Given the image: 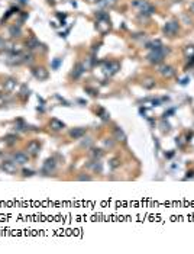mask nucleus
<instances>
[{"label": "nucleus", "mask_w": 194, "mask_h": 254, "mask_svg": "<svg viewBox=\"0 0 194 254\" xmlns=\"http://www.w3.org/2000/svg\"><path fill=\"white\" fill-rule=\"evenodd\" d=\"M165 53H168V48H164V47H159V48H155V49H152V53L148 55V60L151 62H155V64H158V62H161L162 60H164V57H165Z\"/></svg>", "instance_id": "obj_1"}, {"label": "nucleus", "mask_w": 194, "mask_h": 254, "mask_svg": "<svg viewBox=\"0 0 194 254\" xmlns=\"http://www.w3.org/2000/svg\"><path fill=\"white\" fill-rule=\"evenodd\" d=\"M2 170L5 173L13 174V173L18 171V164L14 163V161H3L2 163Z\"/></svg>", "instance_id": "obj_2"}, {"label": "nucleus", "mask_w": 194, "mask_h": 254, "mask_svg": "<svg viewBox=\"0 0 194 254\" xmlns=\"http://www.w3.org/2000/svg\"><path fill=\"white\" fill-rule=\"evenodd\" d=\"M177 31H178V22H175V20L168 22V23L164 26V32H165L167 35H175Z\"/></svg>", "instance_id": "obj_3"}, {"label": "nucleus", "mask_w": 194, "mask_h": 254, "mask_svg": "<svg viewBox=\"0 0 194 254\" xmlns=\"http://www.w3.org/2000/svg\"><path fill=\"white\" fill-rule=\"evenodd\" d=\"M39 148H41V145H39L38 141H31L28 144V147H26V151L31 155H36L39 153Z\"/></svg>", "instance_id": "obj_4"}, {"label": "nucleus", "mask_w": 194, "mask_h": 254, "mask_svg": "<svg viewBox=\"0 0 194 254\" xmlns=\"http://www.w3.org/2000/svg\"><path fill=\"white\" fill-rule=\"evenodd\" d=\"M28 160H29V158H28V155H26L25 153H16L13 155V161L16 164H20V166L26 164V163H28Z\"/></svg>", "instance_id": "obj_5"}, {"label": "nucleus", "mask_w": 194, "mask_h": 254, "mask_svg": "<svg viewBox=\"0 0 194 254\" xmlns=\"http://www.w3.org/2000/svg\"><path fill=\"white\" fill-rule=\"evenodd\" d=\"M33 76L36 77L38 80H47L48 78V71L45 70V68H35L33 70Z\"/></svg>", "instance_id": "obj_6"}, {"label": "nucleus", "mask_w": 194, "mask_h": 254, "mask_svg": "<svg viewBox=\"0 0 194 254\" xmlns=\"http://www.w3.org/2000/svg\"><path fill=\"white\" fill-rule=\"evenodd\" d=\"M97 29H99L101 34H104V32H107L110 29V20L109 19H104V20H99L97 22Z\"/></svg>", "instance_id": "obj_7"}, {"label": "nucleus", "mask_w": 194, "mask_h": 254, "mask_svg": "<svg viewBox=\"0 0 194 254\" xmlns=\"http://www.w3.org/2000/svg\"><path fill=\"white\" fill-rule=\"evenodd\" d=\"M49 126H51L54 131H61V129H64V128H65L64 122L55 119V118H52V119H51V122H49Z\"/></svg>", "instance_id": "obj_8"}, {"label": "nucleus", "mask_w": 194, "mask_h": 254, "mask_svg": "<svg viewBox=\"0 0 194 254\" xmlns=\"http://www.w3.org/2000/svg\"><path fill=\"white\" fill-rule=\"evenodd\" d=\"M159 71H161V74L164 77H167V78H170V77H172L175 74V70L171 67V66H164V67H161Z\"/></svg>", "instance_id": "obj_9"}, {"label": "nucleus", "mask_w": 194, "mask_h": 254, "mask_svg": "<svg viewBox=\"0 0 194 254\" xmlns=\"http://www.w3.org/2000/svg\"><path fill=\"white\" fill-rule=\"evenodd\" d=\"M104 70H106V73H109V74H114L119 70V64L118 62H107Z\"/></svg>", "instance_id": "obj_10"}, {"label": "nucleus", "mask_w": 194, "mask_h": 254, "mask_svg": "<svg viewBox=\"0 0 194 254\" xmlns=\"http://www.w3.org/2000/svg\"><path fill=\"white\" fill-rule=\"evenodd\" d=\"M54 168H55V161H54V158L47 160V161H45V164H43V171H45V173H51Z\"/></svg>", "instance_id": "obj_11"}, {"label": "nucleus", "mask_w": 194, "mask_h": 254, "mask_svg": "<svg viewBox=\"0 0 194 254\" xmlns=\"http://www.w3.org/2000/svg\"><path fill=\"white\" fill-rule=\"evenodd\" d=\"M84 134H85L84 128H74V129H71V132H70V135H71L72 138H76V139L81 138Z\"/></svg>", "instance_id": "obj_12"}, {"label": "nucleus", "mask_w": 194, "mask_h": 254, "mask_svg": "<svg viewBox=\"0 0 194 254\" xmlns=\"http://www.w3.org/2000/svg\"><path fill=\"white\" fill-rule=\"evenodd\" d=\"M154 6H151V5H148L147 2L143 3V6H141V13L142 15H152L154 13Z\"/></svg>", "instance_id": "obj_13"}, {"label": "nucleus", "mask_w": 194, "mask_h": 254, "mask_svg": "<svg viewBox=\"0 0 194 254\" xmlns=\"http://www.w3.org/2000/svg\"><path fill=\"white\" fill-rule=\"evenodd\" d=\"M84 71H85L84 66H83V64H77L76 68H74V73H72V77H74V78H78Z\"/></svg>", "instance_id": "obj_14"}, {"label": "nucleus", "mask_w": 194, "mask_h": 254, "mask_svg": "<svg viewBox=\"0 0 194 254\" xmlns=\"http://www.w3.org/2000/svg\"><path fill=\"white\" fill-rule=\"evenodd\" d=\"M97 5L101 7H113L116 5V0H97Z\"/></svg>", "instance_id": "obj_15"}, {"label": "nucleus", "mask_w": 194, "mask_h": 254, "mask_svg": "<svg viewBox=\"0 0 194 254\" xmlns=\"http://www.w3.org/2000/svg\"><path fill=\"white\" fill-rule=\"evenodd\" d=\"M114 137H116V139H118V141H126V135H125V132H123L119 126H116V128H114Z\"/></svg>", "instance_id": "obj_16"}, {"label": "nucleus", "mask_w": 194, "mask_h": 254, "mask_svg": "<svg viewBox=\"0 0 194 254\" xmlns=\"http://www.w3.org/2000/svg\"><path fill=\"white\" fill-rule=\"evenodd\" d=\"M142 86L145 87V89H154V87H155V80H154V78H145L142 82Z\"/></svg>", "instance_id": "obj_17"}, {"label": "nucleus", "mask_w": 194, "mask_h": 254, "mask_svg": "<svg viewBox=\"0 0 194 254\" xmlns=\"http://www.w3.org/2000/svg\"><path fill=\"white\" fill-rule=\"evenodd\" d=\"M14 86H16V82H14L13 78H9V80L5 83V89L7 91H12L14 89Z\"/></svg>", "instance_id": "obj_18"}, {"label": "nucleus", "mask_w": 194, "mask_h": 254, "mask_svg": "<svg viewBox=\"0 0 194 254\" xmlns=\"http://www.w3.org/2000/svg\"><path fill=\"white\" fill-rule=\"evenodd\" d=\"M28 47H29V48H31V49H33V48H38V47H39V42H38V41H36V39H35V38H31V39H29V41H28Z\"/></svg>", "instance_id": "obj_19"}, {"label": "nucleus", "mask_w": 194, "mask_h": 254, "mask_svg": "<svg viewBox=\"0 0 194 254\" xmlns=\"http://www.w3.org/2000/svg\"><path fill=\"white\" fill-rule=\"evenodd\" d=\"M10 35H12V36H20L19 26H18V28H16V26H12V28H10Z\"/></svg>", "instance_id": "obj_20"}, {"label": "nucleus", "mask_w": 194, "mask_h": 254, "mask_svg": "<svg viewBox=\"0 0 194 254\" xmlns=\"http://www.w3.org/2000/svg\"><path fill=\"white\" fill-rule=\"evenodd\" d=\"M20 97H22L23 100L26 99V97H29V89L23 87V89H22V91H20Z\"/></svg>", "instance_id": "obj_21"}, {"label": "nucleus", "mask_w": 194, "mask_h": 254, "mask_svg": "<svg viewBox=\"0 0 194 254\" xmlns=\"http://www.w3.org/2000/svg\"><path fill=\"white\" fill-rule=\"evenodd\" d=\"M91 155H93V157L100 158L101 155H103V151H101V150H91Z\"/></svg>", "instance_id": "obj_22"}, {"label": "nucleus", "mask_w": 194, "mask_h": 254, "mask_svg": "<svg viewBox=\"0 0 194 254\" xmlns=\"http://www.w3.org/2000/svg\"><path fill=\"white\" fill-rule=\"evenodd\" d=\"M93 170H94V171L101 173V163H100V161H94V164H93Z\"/></svg>", "instance_id": "obj_23"}, {"label": "nucleus", "mask_w": 194, "mask_h": 254, "mask_svg": "<svg viewBox=\"0 0 194 254\" xmlns=\"http://www.w3.org/2000/svg\"><path fill=\"white\" fill-rule=\"evenodd\" d=\"M99 113H100V115H101V116H100L101 119H104V121H107V119H109V113H107V112H106V110H104V109H100V110H99Z\"/></svg>", "instance_id": "obj_24"}, {"label": "nucleus", "mask_w": 194, "mask_h": 254, "mask_svg": "<svg viewBox=\"0 0 194 254\" xmlns=\"http://www.w3.org/2000/svg\"><path fill=\"white\" fill-rule=\"evenodd\" d=\"M14 141H16V137H14V135H9V137L6 138V142H7V144H13Z\"/></svg>", "instance_id": "obj_25"}, {"label": "nucleus", "mask_w": 194, "mask_h": 254, "mask_svg": "<svg viewBox=\"0 0 194 254\" xmlns=\"http://www.w3.org/2000/svg\"><path fill=\"white\" fill-rule=\"evenodd\" d=\"M61 64V60L60 58H57V60H54V62H52V68H58V66Z\"/></svg>", "instance_id": "obj_26"}, {"label": "nucleus", "mask_w": 194, "mask_h": 254, "mask_svg": "<svg viewBox=\"0 0 194 254\" xmlns=\"http://www.w3.org/2000/svg\"><path fill=\"white\" fill-rule=\"evenodd\" d=\"M119 160H118V158H114V160H112V164H110V166H112V167H118V166H119Z\"/></svg>", "instance_id": "obj_27"}, {"label": "nucleus", "mask_w": 194, "mask_h": 254, "mask_svg": "<svg viewBox=\"0 0 194 254\" xmlns=\"http://www.w3.org/2000/svg\"><path fill=\"white\" fill-rule=\"evenodd\" d=\"M23 174L25 176H33V171L32 170H23Z\"/></svg>", "instance_id": "obj_28"}, {"label": "nucleus", "mask_w": 194, "mask_h": 254, "mask_svg": "<svg viewBox=\"0 0 194 254\" xmlns=\"http://www.w3.org/2000/svg\"><path fill=\"white\" fill-rule=\"evenodd\" d=\"M80 180H90L89 176H80Z\"/></svg>", "instance_id": "obj_29"}, {"label": "nucleus", "mask_w": 194, "mask_h": 254, "mask_svg": "<svg viewBox=\"0 0 194 254\" xmlns=\"http://www.w3.org/2000/svg\"><path fill=\"white\" fill-rule=\"evenodd\" d=\"M58 18H60V19H65V15H61V13H58Z\"/></svg>", "instance_id": "obj_30"}, {"label": "nucleus", "mask_w": 194, "mask_h": 254, "mask_svg": "<svg viewBox=\"0 0 194 254\" xmlns=\"http://www.w3.org/2000/svg\"><path fill=\"white\" fill-rule=\"evenodd\" d=\"M190 10L194 13V3H191V5H190Z\"/></svg>", "instance_id": "obj_31"}, {"label": "nucleus", "mask_w": 194, "mask_h": 254, "mask_svg": "<svg viewBox=\"0 0 194 254\" xmlns=\"http://www.w3.org/2000/svg\"><path fill=\"white\" fill-rule=\"evenodd\" d=\"M0 45H2V41H0Z\"/></svg>", "instance_id": "obj_32"}]
</instances>
